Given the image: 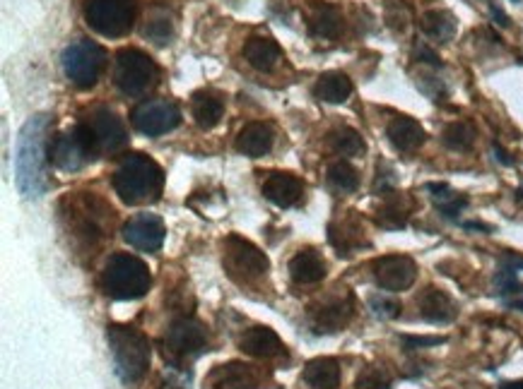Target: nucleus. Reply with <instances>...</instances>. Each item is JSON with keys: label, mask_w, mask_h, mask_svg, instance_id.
<instances>
[{"label": "nucleus", "mask_w": 523, "mask_h": 389, "mask_svg": "<svg viewBox=\"0 0 523 389\" xmlns=\"http://www.w3.org/2000/svg\"><path fill=\"white\" fill-rule=\"evenodd\" d=\"M225 270L236 284H254L268 274V258L256 248L251 241L242 236H229L225 241Z\"/></svg>", "instance_id": "9d476101"}, {"label": "nucleus", "mask_w": 523, "mask_h": 389, "mask_svg": "<svg viewBox=\"0 0 523 389\" xmlns=\"http://www.w3.org/2000/svg\"><path fill=\"white\" fill-rule=\"evenodd\" d=\"M370 308L379 320H393V317L401 315V303L393 296H389L386 291L370 296Z\"/></svg>", "instance_id": "c9c22d12"}, {"label": "nucleus", "mask_w": 523, "mask_h": 389, "mask_svg": "<svg viewBox=\"0 0 523 389\" xmlns=\"http://www.w3.org/2000/svg\"><path fill=\"white\" fill-rule=\"evenodd\" d=\"M517 3H521V0H517Z\"/></svg>", "instance_id": "49530a36"}, {"label": "nucleus", "mask_w": 523, "mask_h": 389, "mask_svg": "<svg viewBox=\"0 0 523 389\" xmlns=\"http://www.w3.org/2000/svg\"><path fill=\"white\" fill-rule=\"evenodd\" d=\"M330 147L340 157H360V154L367 152L362 135L352 128H338V130L330 132Z\"/></svg>", "instance_id": "72a5a7b5"}, {"label": "nucleus", "mask_w": 523, "mask_h": 389, "mask_svg": "<svg viewBox=\"0 0 523 389\" xmlns=\"http://www.w3.org/2000/svg\"><path fill=\"white\" fill-rule=\"evenodd\" d=\"M145 39H150L157 46H164L172 41L174 36V20H172V15L164 10V7H154L152 13L148 15V22H145Z\"/></svg>", "instance_id": "2f4dec72"}, {"label": "nucleus", "mask_w": 523, "mask_h": 389, "mask_svg": "<svg viewBox=\"0 0 523 389\" xmlns=\"http://www.w3.org/2000/svg\"><path fill=\"white\" fill-rule=\"evenodd\" d=\"M89 128L97 135L101 154H119L128 147V130L123 126V120L109 108H97L89 116Z\"/></svg>", "instance_id": "2eb2a0df"}, {"label": "nucleus", "mask_w": 523, "mask_h": 389, "mask_svg": "<svg viewBox=\"0 0 523 389\" xmlns=\"http://www.w3.org/2000/svg\"><path fill=\"white\" fill-rule=\"evenodd\" d=\"M304 383L311 389H338L340 384V363L336 358H314L304 368Z\"/></svg>", "instance_id": "393cba45"}, {"label": "nucleus", "mask_w": 523, "mask_h": 389, "mask_svg": "<svg viewBox=\"0 0 523 389\" xmlns=\"http://www.w3.org/2000/svg\"><path fill=\"white\" fill-rule=\"evenodd\" d=\"M99 284L104 293L116 301H138L152 286V274H150L148 262H142L141 258L128 252H116L104 264Z\"/></svg>", "instance_id": "20e7f679"}, {"label": "nucleus", "mask_w": 523, "mask_h": 389, "mask_svg": "<svg viewBox=\"0 0 523 389\" xmlns=\"http://www.w3.org/2000/svg\"><path fill=\"white\" fill-rule=\"evenodd\" d=\"M222 113H225V104L217 94L198 92L194 97V118L201 130H213L222 120Z\"/></svg>", "instance_id": "c756f323"}, {"label": "nucleus", "mask_w": 523, "mask_h": 389, "mask_svg": "<svg viewBox=\"0 0 523 389\" xmlns=\"http://www.w3.org/2000/svg\"><path fill=\"white\" fill-rule=\"evenodd\" d=\"M63 73L78 89H92L107 70V51L94 41H75L63 51Z\"/></svg>", "instance_id": "0eeeda50"}, {"label": "nucleus", "mask_w": 523, "mask_h": 389, "mask_svg": "<svg viewBox=\"0 0 523 389\" xmlns=\"http://www.w3.org/2000/svg\"><path fill=\"white\" fill-rule=\"evenodd\" d=\"M263 195L276 207L288 210V207H295L302 202L304 183L297 176H289V173H273L263 183Z\"/></svg>", "instance_id": "a211bd4d"}, {"label": "nucleus", "mask_w": 523, "mask_h": 389, "mask_svg": "<svg viewBox=\"0 0 523 389\" xmlns=\"http://www.w3.org/2000/svg\"><path fill=\"white\" fill-rule=\"evenodd\" d=\"M517 200H518V202H523V185L517 190Z\"/></svg>", "instance_id": "a18cd8bd"}, {"label": "nucleus", "mask_w": 523, "mask_h": 389, "mask_svg": "<svg viewBox=\"0 0 523 389\" xmlns=\"http://www.w3.org/2000/svg\"><path fill=\"white\" fill-rule=\"evenodd\" d=\"M420 26L436 44H449L456 36V17L449 10H427L420 20Z\"/></svg>", "instance_id": "a878e982"}, {"label": "nucleus", "mask_w": 523, "mask_h": 389, "mask_svg": "<svg viewBox=\"0 0 523 389\" xmlns=\"http://www.w3.org/2000/svg\"><path fill=\"white\" fill-rule=\"evenodd\" d=\"M205 389H263V373L256 365L232 361L210 373Z\"/></svg>", "instance_id": "dca6fc26"}, {"label": "nucleus", "mask_w": 523, "mask_h": 389, "mask_svg": "<svg viewBox=\"0 0 523 389\" xmlns=\"http://www.w3.org/2000/svg\"><path fill=\"white\" fill-rule=\"evenodd\" d=\"M244 58L256 70L270 73L282 60V48L277 46L276 41L268 39V36H251L246 41V46H244Z\"/></svg>", "instance_id": "b1692460"}, {"label": "nucleus", "mask_w": 523, "mask_h": 389, "mask_svg": "<svg viewBox=\"0 0 523 389\" xmlns=\"http://www.w3.org/2000/svg\"><path fill=\"white\" fill-rule=\"evenodd\" d=\"M415 58L423 60V63H427V66H432V67H442V58H439V56H436V53L427 46V44L415 46Z\"/></svg>", "instance_id": "58836bf2"}, {"label": "nucleus", "mask_w": 523, "mask_h": 389, "mask_svg": "<svg viewBox=\"0 0 523 389\" xmlns=\"http://www.w3.org/2000/svg\"><path fill=\"white\" fill-rule=\"evenodd\" d=\"M138 0H88L85 20L107 39H121L133 29Z\"/></svg>", "instance_id": "1a4fd4ad"}, {"label": "nucleus", "mask_w": 523, "mask_h": 389, "mask_svg": "<svg viewBox=\"0 0 523 389\" xmlns=\"http://www.w3.org/2000/svg\"><path fill=\"white\" fill-rule=\"evenodd\" d=\"M492 149H495V157H497V161H499V164L514 166V159H511L509 154L504 152V147L499 145V142H495V145H492Z\"/></svg>", "instance_id": "a19ab883"}, {"label": "nucleus", "mask_w": 523, "mask_h": 389, "mask_svg": "<svg viewBox=\"0 0 523 389\" xmlns=\"http://www.w3.org/2000/svg\"><path fill=\"white\" fill-rule=\"evenodd\" d=\"M499 264H507V267H511V270L521 271L523 270V258L521 255H517V252H504L502 258H499Z\"/></svg>", "instance_id": "ea45409f"}, {"label": "nucleus", "mask_w": 523, "mask_h": 389, "mask_svg": "<svg viewBox=\"0 0 523 389\" xmlns=\"http://www.w3.org/2000/svg\"><path fill=\"white\" fill-rule=\"evenodd\" d=\"M417 308L423 320L432 324H449L456 320L458 305L454 303V298L442 289H424L417 296Z\"/></svg>", "instance_id": "f3484780"}, {"label": "nucleus", "mask_w": 523, "mask_h": 389, "mask_svg": "<svg viewBox=\"0 0 523 389\" xmlns=\"http://www.w3.org/2000/svg\"><path fill=\"white\" fill-rule=\"evenodd\" d=\"M99 142H97V135L89 128V123H78L68 132L58 135L51 145V161H54L56 169L66 173L80 171L89 161L99 159Z\"/></svg>", "instance_id": "39448f33"}, {"label": "nucleus", "mask_w": 523, "mask_h": 389, "mask_svg": "<svg viewBox=\"0 0 523 389\" xmlns=\"http://www.w3.org/2000/svg\"><path fill=\"white\" fill-rule=\"evenodd\" d=\"M314 94L316 99L326 101V104H342L352 94V82L345 73H326L316 82Z\"/></svg>", "instance_id": "bb28decb"}, {"label": "nucleus", "mask_w": 523, "mask_h": 389, "mask_svg": "<svg viewBox=\"0 0 523 389\" xmlns=\"http://www.w3.org/2000/svg\"><path fill=\"white\" fill-rule=\"evenodd\" d=\"M273 145H276V132H273L268 123H258L256 120V123L244 126L239 135H236V152H242L244 157H266V154H270Z\"/></svg>", "instance_id": "6ab92c4d"}, {"label": "nucleus", "mask_w": 523, "mask_h": 389, "mask_svg": "<svg viewBox=\"0 0 523 389\" xmlns=\"http://www.w3.org/2000/svg\"><path fill=\"white\" fill-rule=\"evenodd\" d=\"M307 26L316 39H336L342 29V17L338 13V7L321 0V3H314V5L309 7Z\"/></svg>", "instance_id": "4be33fe9"}, {"label": "nucleus", "mask_w": 523, "mask_h": 389, "mask_svg": "<svg viewBox=\"0 0 523 389\" xmlns=\"http://www.w3.org/2000/svg\"><path fill=\"white\" fill-rule=\"evenodd\" d=\"M131 123L141 135L148 138H160L167 132L176 130L182 123V111L174 101L167 99H152L142 101L133 113H131Z\"/></svg>", "instance_id": "9b49d317"}, {"label": "nucleus", "mask_w": 523, "mask_h": 389, "mask_svg": "<svg viewBox=\"0 0 523 389\" xmlns=\"http://www.w3.org/2000/svg\"><path fill=\"white\" fill-rule=\"evenodd\" d=\"M499 389H523V380H517V383H502Z\"/></svg>", "instance_id": "c03bdc74"}, {"label": "nucleus", "mask_w": 523, "mask_h": 389, "mask_svg": "<svg viewBox=\"0 0 523 389\" xmlns=\"http://www.w3.org/2000/svg\"><path fill=\"white\" fill-rule=\"evenodd\" d=\"M289 277L299 286L319 284L326 277V262L321 252L316 251H299L295 258L289 260Z\"/></svg>", "instance_id": "5701e85b"}, {"label": "nucleus", "mask_w": 523, "mask_h": 389, "mask_svg": "<svg viewBox=\"0 0 523 389\" xmlns=\"http://www.w3.org/2000/svg\"><path fill=\"white\" fill-rule=\"evenodd\" d=\"M329 183L336 188L338 192H355L360 188V173L355 171V166L348 161H336L329 169Z\"/></svg>", "instance_id": "f704fd0d"}, {"label": "nucleus", "mask_w": 523, "mask_h": 389, "mask_svg": "<svg viewBox=\"0 0 523 389\" xmlns=\"http://www.w3.org/2000/svg\"><path fill=\"white\" fill-rule=\"evenodd\" d=\"M47 116H34L25 123L15 149V180L25 198H41L47 180Z\"/></svg>", "instance_id": "f257e3e1"}, {"label": "nucleus", "mask_w": 523, "mask_h": 389, "mask_svg": "<svg viewBox=\"0 0 523 389\" xmlns=\"http://www.w3.org/2000/svg\"><path fill=\"white\" fill-rule=\"evenodd\" d=\"M465 229H476V231H485V233H492L495 229L492 226H487V224H480V221H465Z\"/></svg>", "instance_id": "37998d69"}, {"label": "nucleus", "mask_w": 523, "mask_h": 389, "mask_svg": "<svg viewBox=\"0 0 523 389\" xmlns=\"http://www.w3.org/2000/svg\"><path fill=\"white\" fill-rule=\"evenodd\" d=\"M208 342L210 337L205 324H201L194 317H179V320L169 324L164 342H162V351H164V358L174 368H182L188 361L205 353Z\"/></svg>", "instance_id": "423d86ee"}, {"label": "nucleus", "mask_w": 523, "mask_h": 389, "mask_svg": "<svg viewBox=\"0 0 523 389\" xmlns=\"http://www.w3.org/2000/svg\"><path fill=\"white\" fill-rule=\"evenodd\" d=\"M355 389H391V377L383 368H364L357 377Z\"/></svg>", "instance_id": "e433bc0d"}, {"label": "nucleus", "mask_w": 523, "mask_h": 389, "mask_svg": "<svg viewBox=\"0 0 523 389\" xmlns=\"http://www.w3.org/2000/svg\"><path fill=\"white\" fill-rule=\"evenodd\" d=\"M410 217V202L403 195H389L383 200V205L376 211V224L389 231H398L408 226Z\"/></svg>", "instance_id": "c85d7f7f"}, {"label": "nucleus", "mask_w": 523, "mask_h": 389, "mask_svg": "<svg viewBox=\"0 0 523 389\" xmlns=\"http://www.w3.org/2000/svg\"><path fill=\"white\" fill-rule=\"evenodd\" d=\"M116 87L126 97H142L148 94L157 79H160V67L150 58L148 53L138 48H121L116 56Z\"/></svg>", "instance_id": "6e6552de"}, {"label": "nucleus", "mask_w": 523, "mask_h": 389, "mask_svg": "<svg viewBox=\"0 0 523 389\" xmlns=\"http://www.w3.org/2000/svg\"><path fill=\"white\" fill-rule=\"evenodd\" d=\"M490 13H492V20H495L497 25H499V26H509V17H507V15H504L502 10H499V7L492 5Z\"/></svg>", "instance_id": "79ce46f5"}, {"label": "nucleus", "mask_w": 523, "mask_h": 389, "mask_svg": "<svg viewBox=\"0 0 523 389\" xmlns=\"http://www.w3.org/2000/svg\"><path fill=\"white\" fill-rule=\"evenodd\" d=\"M107 342L114 358L116 375L126 384L141 383L152 361V346L148 337L131 324H109Z\"/></svg>", "instance_id": "7ed1b4c3"}, {"label": "nucleus", "mask_w": 523, "mask_h": 389, "mask_svg": "<svg viewBox=\"0 0 523 389\" xmlns=\"http://www.w3.org/2000/svg\"><path fill=\"white\" fill-rule=\"evenodd\" d=\"M427 190L432 192V200H434L436 211H439L444 219L456 221L458 214L468 207V198H463V195L454 192L446 183H427Z\"/></svg>", "instance_id": "7c9ffc66"}, {"label": "nucleus", "mask_w": 523, "mask_h": 389, "mask_svg": "<svg viewBox=\"0 0 523 389\" xmlns=\"http://www.w3.org/2000/svg\"><path fill=\"white\" fill-rule=\"evenodd\" d=\"M497 293L502 298V303L514 311H523V282H518V271L499 264V270L495 274Z\"/></svg>", "instance_id": "cd10ccee"}, {"label": "nucleus", "mask_w": 523, "mask_h": 389, "mask_svg": "<svg viewBox=\"0 0 523 389\" xmlns=\"http://www.w3.org/2000/svg\"><path fill=\"white\" fill-rule=\"evenodd\" d=\"M239 349L254 358H277L285 353V343L270 327H251L239 339Z\"/></svg>", "instance_id": "aec40b11"}, {"label": "nucleus", "mask_w": 523, "mask_h": 389, "mask_svg": "<svg viewBox=\"0 0 523 389\" xmlns=\"http://www.w3.org/2000/svg\"><path fill=\"white\" fill-rule=\"evenodd\" d=\"M355 312V298L348 291L336 293V296L323 298L321 303L309 308V322L319 334H333L342 330L350 322V317Z\"/></svg>", "instance_id": "f8f14e48"}, {"label": "nucleus", "mask_w": 523, "mask_h": 389, "mask_svg": "<svg viewBox=\"0 0 523 389\" xmlns=\"http://www.w3.org/2000/svg\"><path fill=\"white\" fill-rule=\"evenodd\" d=\"M401 342L408 351H415V349H430V346H442V343H446V339L444 337H401Z\"/></svg>", "instance_id": "4c0bfd02"}, {"label": "nucleus", "mask_w": 523, "mask_h": 389, "mask_svg": "<svg viewBox=\"0 0 523 389\" xmlns=\"http://www.w3.org/2000/svg\"><path fill=\"white\" fill-rule=\"evenodd\" d=\"M386 138H389L391 147L396 149V152L410 154L420 149L424 145V139H427V132L424 128L413 118H393L386 128Z\"/></svg>", "instance_id": "412c9836"}, {"label": "nucleus", "mask_w": 523, "mask_h": 389, "mask_svg": "<svg viewBox=\"0 0 523 389\" xmlns=\"http://www.w3.org/2000/svg\"><path fill=\"white\" fill-rule=\"evenodd\" d=\"M417 264L408 255H386L374 262V282L386 293H401L415 284Z\"/></svg>", "instance_id": "ddd939ff"}, {"label": "nucleus", "mask_w": 523, "mask_h": 389, "mask_svg": "<svg viewBox=\"0 0 523 389\" xmlns=\"http://www.w3.org/2000/svg\"><path fill=\"white\" fill-rule=\"evenodd\" d=\"M123 238L128 245H133L135 251L157 252L164 245L167 238V226L157 214H138L123 226Z\"/></svg>", "instance_id": "4468645a"}, {"label": "nucleus", "mask_w": 523, "mask_h": 389, "mask_svg": "<svg viewBox=\"0 0 523 389\" xmlns=\"http://www.w3.org/2000/svg\"><path fill=\"white\" fill-rule=\"evenodd\" d=\"M442 142L454 152H468L476 145V128L470 126L468 120H456L444 128Z\"/></svg>", "instance_id": "473e14b6"}, {"label": "nucleus", "mask_w": 523, "mask_h": 389, "mask_svg": "<svg viewBox=\"0 0 523 389\" xmlns=\"http://www.w3.org/2000/svg\"><path fill=\"white\" fill-rule=\"evenodd\" d=\"M114 188L126 205L157 202L164 188V171L154 159L145 154H131L116 169Z\"/></svg>", "instance_id": "f03ea898"}]
</instances>
